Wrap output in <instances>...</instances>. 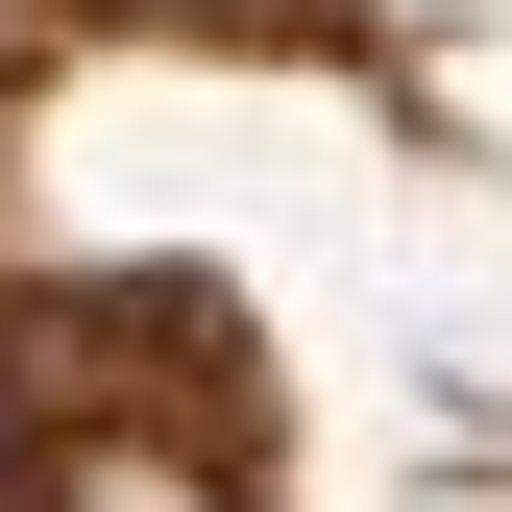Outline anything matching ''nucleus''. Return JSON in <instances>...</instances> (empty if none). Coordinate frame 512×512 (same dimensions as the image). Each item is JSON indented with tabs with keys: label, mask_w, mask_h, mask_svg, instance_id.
Segmentation results:
<instances>
[]
</instances>
